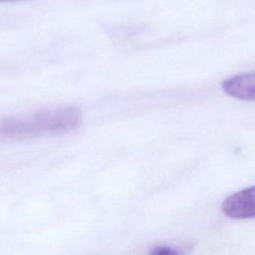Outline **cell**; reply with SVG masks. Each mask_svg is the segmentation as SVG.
I'll return each mask as SVG.
<instances>
[{
    "label": "cell",
    "mask_w": 255,
    "mask_h": 255,
    "mask_svg": "<svg viewBox=\"0 0 255 255\" xmlns=\"http://www.w3.org/2000/svg\"><path fill=\"white\" fill-rule=\"evenodd\" d=\"M224 92L236 99L254 101L255 99V74L254 72L237 75L222 83Z\"/></svg>",
    "instance_id": "obj_3"
},
{
    "label": "cell",
    "mask_w": 255,
    "mask_h": 255,
    "mask_svg": "<svg viewBox=\"0 0 255 255\" xmlns=\"http://www.w3.org/2000/svg\"><path fill=\"white\" fill-rule=\"evenodd\" d=\"M81 111L76 107L38 112L27 118L0 122V138H26L59 133L76 128L81 123Z\"/></svg>",
    "instance_id": "obj_1"
},
{
    "label": "cell",
    "mask_w": 255,
    "mask_h": 255,
    "mask_svg": "<svg viewBox=\"0 0 255 255\" xmlns=\"http://www.w3.org/2000/svg\"><path fill=\"white\" fill-rule=\"evenodd\" d=\"M221 208L224 214L231 218H253L255 216V187L242 189L226 197Z\"/></svg>",
    "instance_id": "obj_2"
},
{
    "label": "cell",
    "mask_w": 255,
    "mask_h": 255,
    "mask_svg": "<svg viewBox=\"0 0 255 255\" xmlns=\"http://www.w3.org/2000/svg\"><path fill=\"white\" fill-rule=\"evenodd\" d=\"M19 0H0V3H8V2H15Z\"/></svg>",
    "instance_id": "obj_5"
},
{
    "label": "cell",
    "mask_w": 255,
    "mask_h": 255,
    "mask_svg": "<svg viewBox=\"0 0 255 255\" xmlns=\"http://www.w3.org/2000/svg\"><path fill=\"white\" fill-rule=\"evenodd\" d=\"M150 253L151 254H177L178 252L175 250V249H172L171 247L169 246H156L154 247L152 250H150Z\"/></svg>",
    "instance_id": "obj_4"
}]
</instances>
